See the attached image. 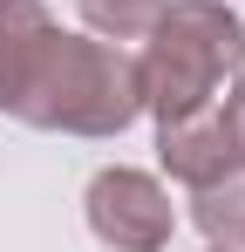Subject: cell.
Wrapping results in <instances>:
<instances>
[{"label":"cell","mask_w":245,"mask_h":252,"mask_svg":"<svg viewBox=\"0 0 245 252\" xmlns=\"http://www.w3.org/2000/svg\"><path fill=\"white\" fill-rule=\"evenodd\" d=\"M245 62V21L218 0H177L163 7L157 28H150V48L136 62V82H143V109L163 123H184V116H204L218 109L225 95V75H239Z\"/></svg>","instance_id":"6da1fadb"},{"label":"cell","mask_w":245,"mask_h":252,"mask_svg":"<svg viewBox=\"0 0 245 252\" xmlns=\"http://www.w3.org/2000/svg\"><path fill=\"white\" fill-rule=\"evenodd\" d=\"M34 129H75V136H116L143 116V82L136 62L109 41H82V34H55L48 55L14 102Z\"/></svg>","instance_id":"7a4b0ae2"},{"label":"cell","mask_w":245,"mask_h":252,"mask_svg":"<svg viewBox=\"0 0 245 252\" xmlns=\"http://www.w3.org/2000/svg\"><path fill=\"white\" fill-rule=\"evenodd\" d=\"M89 225L116 252H163L170 232H177V211H170L157 177H143V170H102L89 184Z\"/></svg>","instance_id":"3957f363"},{"label":"cell","mask_w":245,"mask_h":252,"mask_svg":"<svg viewBox=\"0 0 245 252\" xmlns=\"http://www.w3.org/2000/svg\"><path fill=\"white\" fill-rule=\"evenodd\" d=\"M157 150H163V170H170V177H184L191 191L211 184L218 170L239 164V150H232V136H225V123H218V109L184 116V123H163V129H157Z\"/></svg>","instance_id":"277c9868"},{"label":"cell","mask_w":245,"mask_h":252,"mask_svg":"<svg viewBox=\"0 0 245 252\" xmlns=\"http://www.w3.org/2000/svg\"><path fill=\"white\" fill-rule=\"evenodd\" d=\"M55 41V21L41 0H0V109L21 102V89L34 75V62Z\"/></svg>","instance_id":"5b68a950"},{"label":"cell","mask_w":245,"mask_h":252,"mask_svg":"<svg viewBox=\"0 0 245 252\" xmlns=\"http://www.w3.org/2000/svg\"><path fill=\"white\" fill-rule=\"evenodd\" d=\"M191 218H198V232L211 246H245V157L232 170H218L211 184H198Z\"/></svg>","instance_id":"8992f818"},{"label":"cell","mask_w":245,"mask_h":252,"mask_svg":"<svg viewBox=\"0 0 245 252\" xmlns=\"http://www.w3.org/2000/svg\"><path fill=\"white\" fill-rule=\"evenodd\" d=\"M82 21L95 28V34H116V41H136V34H150L157 28V14L170 0H75Z\"/></svg>","instance_id":"52a82bcc"},{"label":"cell","mask_w":245,"mask_h":252,"mask_svg":"<svg viewBox=\"0 0 245 252\" xmlns=\"http://www.w3.org/2000/svg\"><path fill=\"white\" fill-rule=\"evenodd\" d=\"M218 123H225V136H232V150L245 157V75H239V89L218 102Z\"/></svg>","instance_id":"ba28073f"},{"label":"cell","mask_w":245,"mask_h":252,"mask_svg":"<svg viewBox=\"0 0 245 252\" xmlns=\"http://www.w3.org/2000/svg\"><path fill=\"white\" fill-rule=\"evenodd\" d=\"M211 252H239V246H211Z\"/></svg>","instance_id":"9c48e42d"}]
</instances>
